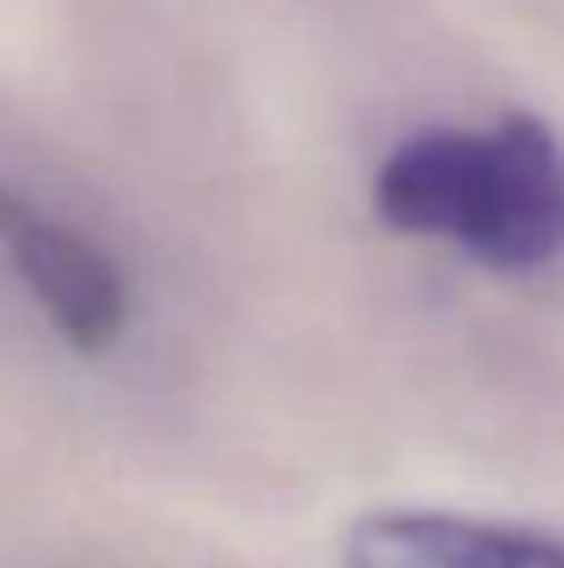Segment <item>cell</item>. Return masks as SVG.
Listing matches in <instances>:
<instances>
[{
  "instance_id": "cell-3",
  "label": "cell",
  "mask_w": 564,
  "mask_h": 568,
  "mask_svg": "<svg viewBox=\"0 0 564 568\" xmlns=\"http://www.w3.org/2000/svg\"><path fill=\"white\" fill-rule=\"evenodd\" d=\"M345 568H564V534L435 509H380L350 524Z\"/></svg>"
},
{
  "instance_id": "cell-1",
  "label": "cell",
  "mask_w": 564,
  "mask_h": 568,
  "mask_svg": "<svg viewBox=\"0 0 564 568\" xmlns=\"http://www.w3.org/2000/svg\"><path fill=\"white\" fill-rule=\"evenodd\" d=\"M390 230L445 240L475 265L530 275L564 255V145L540 115L435 125L405 135L375 170Z\"/></svg>"
},
{
  "instance_id": "cell-2",
  "label": "cell",
  "mask_w": 564,
  "mask_h": 568,
  "mask_svg": "<svg viewBox=\"0 0 564 568\" xmlns=\"http://www.w3.org/2000/svg\"><path fill=\"white\" fill-rule=\"evenodd\" d=\"M0 250L75 354H105L130 329V280L110 250L60 225L0 180Z\"/></svg>"
}]
</instances>
